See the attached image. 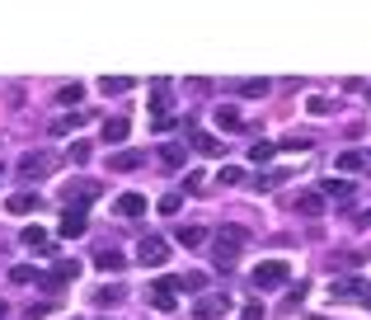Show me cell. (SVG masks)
Here are the masks:
<instances>
[{
  "mask_svg": "<svg viewBox=\"0 0 371 320\" xmlns=\"http://www.w3.org/2000/svg\"><path fill=\"white\" fill-rule=\"evenodd\" d=\"M212 118H216V128H221V132H244V118H240L235 104H221Z\"/></svg>",
  "mask_w": 371,
  "mask_h": 320,
  "instance_id": "e0dca14e",
  "label": "cell"
},
{
  "mask_svg": "<svg viewBox=\"0 0 371 320\" xmlns=\"http://www.w3.org/2000/svg\"><path fill=\"white\" fill-rule=\"evenodd\" d=\"M10 278H14V283L24 288V283H38L43 273H38V268H28V264H14V268H10Z\"/></svg>",
  "mask_w": 371,
  "mask_h": 320,
  "instance_id": "d590c367",
  "label": "cell"
},
{
  "mask_svg": "<svg viewBox=\"0 0 371 320\" xmlns=\"http://www.w3.org/2000/svg\"><path fill=\"white\" fill-rule=\"evenodd\" d=\"M94 264L104 268V273H118V268H123V254H118V250H113V245H104V250H99V254H94Z\"/></svg>",
  "mask_w": 371,
  "mask_h": 320,
  "instance_id": "f1b7e54d",
  "label": "cell"
},
{
  "mask_svg": "<svg viewBox=\"0 0 371 320\" xmlns=\"http://www.w3.org/2000/svg\"><path fill=\"white\" fill-rule=\"evenodd\" d=\"M56 99H61L66 108H76L80 99H85V90H80V85H61V90H56Z\"/></svg>",
  "mask_w": 371,
  "mask_h": 320,
  "instance_id": "e575fe53",
  "label": "cell"
},
{
  "mask_svg": "<svg viewBox=\"0 0 371 320\" xmlns=\"http://www.w3.org/2000/svg\"><path fill=\"white\" fill-rule=\"evenodd\" d=\"M169 104H174V85H169V80H156V85H151V123L174 118V113H169Z\"/></svg>",
  "mask_w": 371,
  "mask_h": 320,
  "instance_id": "ba28073f",
  "label": "cell"
},
{
  "mask_svg": "<svg viewBox=\"0 0 371 320\" xmlns=\"http://www.w3.org/2000/svg\"><path fill=\"white\" fill-rule=\"evenodd\" d=\"M319 193H324V203H329V198H339V203H348V198H352V184H348V179H334V174H329V179L319 184Z\"/></svg>",
  "mask_w": 371,
  "mask_h": 320,
  "instance_id": "7402d4cb",
  "label": "cell"
},
{
  "mask_svg": "<svg viewBox=\"0 0 371 320\" xmlns=\"http://www.w3.org/2000/svg\"><path fill=\"white\" fill-rule=\"evenodd\" d=\"M198 188H202V170H193V174H184V188H179V193H198Z\"/></svg>",
  "mask_w": 371,
  "mask_h": 320,
  "instance_id": "f35d334b",
  "label": "cell"
},
{
  "mask_svg": "<svg viewBox=\"0 0 371 320\" xmlns=\"http://www.w3.org/2000/svg\"><path fill=\"white\" fill-rule=\"evenodd\" d=\"M240 179H244V170H240V165H221V170H216V184H226V188H235Z\"/></svg>",
  "mask_w": 371,
  "mask_h": 320,
  "instance_id": "836d02e7",
  "label": "cell"
},
{
  "mask_svg": "<svg viewBox=\"0 0 371 320\" xmlns=\"http://www.w3.org/2000/svg\"><path fill=\"white\" fill-rule=\"evenodd\" d=\"M113 212L118 217H146V193H123Z\"/></svg>",
  "mask_w": 371,
  "mask_h": 320,
  "instance_id": "ac0fdd59",
  "label": "cell"
},
{
  "mask_svg": "<svg viewBox=\"0 0 371 320\" xmlns=\"http://www.w3.org/2000/svg\"><path fill=\"white\" fill-rule=\"evenodd\" d=\"M52 165H56V156H47V151H28V156L19 160V179H24V184H38L43 174H52Z\"/></svg>",
  "mask_w": 371,
  "mask_h": 320,
  "instance_id": "5b68a950",
  "label": "cell"
},
{
  "mask_svg": "<svg viewBox=\"0 0 371 320\" xmlns=\"http://www.w3.org/2000/svg\"><path fill=\"white\" fill-rule=\"evenodd\" d=\"M306 108H310V113H315V118H319V113H329V108H334V104H329L324 94H310V99H306Z\"/></svg>",
  "mask_w": 371,
  "mask_h": 320,
  "instance_id": "ab89813d",
  "label": "cell"
},
{
  "mask_svg": "<svg viewBox=\"0 0 371 320\" xmlns=\"http://www.w3.org/2000/svg\"><path fill=\"white\" fill-rule=\"evenodd\" d=\"M85 118H89V113H66V118H52V128H47V132H52V137H71Z\"/></svg>",
  "mask_w": 371,
  "mask_h": 320,
  "instance_id": "cb8c5ba5",
  "label": "cell"
},
{
  "mask_svg": "<svg viewBox=\"0 0 371 320\" xmlns=\"http://www.w3.org/2000/svg\"><path fill=\"white\" fill-rule=\"evenodd\" d=\"M179 208H184V193H165V198H160V212L165 217H174Z\"/></svg>",
  "mask_w": 371,
  "mask_h": 320,
  "instance_id": "8d00e7d4",
  "label": "cell"
},
{
  "mask_svg": "<svg viewBox=\"0 0 371 320\" xmlns=\"http://www.w3.org/2000/svg\"><path fill=\"white\" fill-rule=\"evenodd\" d=\"M146 160L136 156V151H118V156H108V170H123V174H132V170H141Z\"/></svg>",
  "mask_w": 371,
  "mask_h": 320,
  "instance_id": "d4e9b609",
  "label": "cell"
},
{
  "mask_svg": "<svg viewBox=\"0 0 371 320\" xmlns=\"http://www.w3.org/2000/svg\"><path fill=\"white\" fill-rule=\"evenodd\" d=\"M357 221H362V226H371V208H367V212H362V217H357Z\"/></svg>",
  "mask_w": 371,
  "mask_h": 320,
  "instance_id": "7bdbcfd3",
  "label": "cell"
},
{
  "mask_svg": "<svg viewBox=\"0 0 371 320\" xmlns=\"http://www.w3.org/2000/svg\"><path fill=\"white\" fill-rule=\"evenodd\" d=\"M0 320H5V301H0Z\"/></svg>",
  "mask_w": 371,
  "mask_h": 320,
  "instance_id": "ee69618b",
  "label": "cell"
},
{
  "mask_svg": "<svg viewBox=\"0 0 371 320\" xmlns=\"http://www.w3.org/2000/svg\"><path fill=\"white\" fill-rule=\"evenodd\" d=\"M329 297L334 301H367L371 283H362V278H339V283H329Z\"/></svg>",
  "mask_w": 371,
  "mask_h": 320,
  "instance_id": "9c48e42d",
  "label": "cell"
},
{
  "mask_svg": "<svg viewBox=\"0 0 371 320\" xmlns=\"http://www.w3.org/2000/svg\"><path fill=\"white\" fill-rule=\"evenodd\" d=\"M268 90H273L268 80H240V85H235V94H240V99H264Z\"/></svg>",
  "mask_w": 371,
  "mask_h": 320,
  "instance_id": "4316f807",
  "label": "cell"
},
{
  "mask_svg": "<svg viewBox=\"0 0 371 320\" xmlns=\"http://www.w3.org/2000/svg\"><path fill=\"white\" fill-rule=\"evenodd\" d=\"M169 288H174V292H179V288H184V292H202V288H207V273H174Z\"/></svg>",
  "mask_w": 371,
  "mask_h": 320,
  "instance_id": "ffe728a7",
  "label": "cell"
},
{
  "mask_svg": "<svg viewBox=\"0 0 371 320\" xmlns=\"http://www.w3.org/2000/svg\"><path fill=\"white\" fill-rule=\"evenodd\" d=\"M61 198H66L71 212H85V208L99 198V184H94V179H71V184L61 188Z\"/></svg>",
  "mask_w": 371,
  "mask_h": 320,
  "instance_id": "277c9868",
  "label": "cell"
},
{
  "mask_svg": "<svg viewBox=\"0 0 371 320\" xmlns=\"http://www.w3.org/2000/svg\"><path fill=\"white\" fill-rule=\"evenodd\" d=\"M99 90H104V94H127L132 80H127V76H104V80H99Z\"/></svg>",
  "mask_w": 371,
  "mask_h": 320,
  "instance_id": "1f68e13d",
  "label": "cell"
},
{
  "mask_svg": "<svg viewBox=\"0 0 371 320\" xmlns=\"http://www.w3.org/2000/svg\"><path fill=\"white\" fill-rule=\"evenodd\" d=\"M231 311V297L226 292H202L198 297V306H193V316L198 320H216V316H226Z\"/></svg>",
  "mask_w": 371,
  "mask_h": 320,
  "instance_id": "30bf717a",
  "label": "cell"
},
{
  "mask_svg": "<svg viewBox=\"0 0 371 320\" xmlns=\"http://www.w3.org/2000/svg\"><path fill=\"white\" fill-rule=\"evenodd\" d=\"M184 132H188V146H193L198 156H226V141L212 137V132H202L198 118H184Z\"/></svg>",
  "mask_w": 371,
  "mask_h": 320,
  "instance_id": "3957f363",
  "label": "cell"
},
{
  "mask_svg": "<svg viewBox=\"0 0 371 320\" xmlns=\"http://www.w3.org/2000/svg\"><path fill=\"white\" fill-rule=\"evenodd\" d=\"M89 156H94V146H89L85 137H76V141L66 146V160H71V165H85V160H89Z\"/></svg>",
  "mask_w": 371,
  "mask_h": 320,
  "instance_id": "83f0119b",
  "label": "cell"
},
{
  "mask_svg": "<svg viewBox=\"0 0 371 320\" xmlns=\"http://www.w3.org/2000/svg\"><path fill=\"white\" fill-rule=\"evenodd\" d=\"M334 165H339L343 174H362V170H367L371 160H367V151H343V156L334 160Z\"/></svg>",
  "mask_w": 371,
  "mask_h": 320,
  "instance_id": "44dd1931",
  "label": "cell"
},
{
  "mask_svg": "<svg viewBox=\"0 0 371 320\" xmlns=\"http://www.w3.org/2000/svg\"><path fill=\"white\" fill-rule=\"evenodd\" d=\"M174 240H179L184 250H202V245H207V226H179Z\"/></svg>",
  "mask_w": 371,
  "mask_h": 320,
  "instance_id": "d6986e66",
  "label": "cell"
},
{
  "mask_svg": "<svg viewBox=\"0 0 371 320\" xmlns=\"http://www.w3.org/2000/svg\"><path fill=\"white\" fill-rule=\"evenodd\" d=\"M56 236H61V240H76V236H85V212H71V208H61Z\"/></svg>",
  "mask_w": 371,
  "mask_h": 320,
  "instance_id": "9a60e30c",
  "label": "cell"
},
{
  "mask_svg": "<svg viewBox=\"0 0 371 320\" xmlns=\"http://www.w3.org/2000/svg\"><path fill=\"white\" fill-rule=\"evenodd\" d=\"M123 297H127V288H123V283H104V288L94 292V306H118Z\"/></svg>",
  "mask_w": 371,
  "mask_h": 320,
  "instance_id": "484cf974",
  "label": "cell"
},
{
  "mask_svg": "<svg viewBox=\"0 0 371 320\" xmlns=\"http://www.w3.org/2000/svg\"><path fill=\"white\" fill-rule=\"evenodd\" d=\"M367 104H371V90H367Z\"/></svg>",
  "mask_w": 371,
  "mask_h": 320,
  "instance_id": "f6af8a7d",
  "label": "cell"
},
{
  "mask_svg": "<svg viewBox=\"0 0 371 320\" xmlns=\"http://www.w3.org/2000/svg\"><path fill=\"white\" fill-rule=\"evenodd\" d=\"M301 301H306V283H296L292 292H287V311H296V306H301Z\"/></svg>",
  "mask_w": 371,
  "mask_h": 320,
  "instance_id": "60d3db41",
  "label": "cell"
},
{
  "mask_svg": "<svg viewBox=\"0 0 371 320\" xmlns=\"http://www.w3.org/2000/svg\"><path fill=\"white\" fill-rule=\"evenodd\" d=\"M184 156H188V146H179V141H165V146H160V165H165V170H179Z\"/></svg>",
  "mask_w": 371,
  "mask_h": 320,
  "instance_id": "603a6c76",
  "label": "cell"
},
{
  "mask_svg": "<svg viewBox=\"0 0 371 320\" xmlns=\"http://www.w3.org/2000/svg\"><path fill=\"white\" fill-rule=\"evenodd\" d=\"M132 137V118H104V141L108 146H123Z\"/></svg>",
  "mask_w": 371,
  "mask_h": 320,
  "instance_id": "2e32d148",
  "label": "cell"
},
{
  "mask_svg": "<svg viewBox=\"0 0 371 320\" xmlns=\"http://www.w3.org/2000/svg\"><path fill=\"white\" fill-rule=\"evenodd\" d=\"M19 240H24L28 254H52V250H56V240L47 236V226H24V236H19Z\"/></svg>",
  "mask_w": 371,
  "mask_h": 320,
  "instance_id": "8fae6325",
  "label": "cell"
},
{
  "mask_svg": "<svg viewBox=\"0 0 371 320\" xmlns=\"http://www.w3.org/2000/svg\"><path fill=\"white\" fill-rule=\"evenodd\" d=\"M47 311H52V306H28L24 320H47Z\"/></svg>",
  "mask_w": 371,
  "mask_h": 320,
  "instance_id": "b9f144b4",
  "label": "cell"
},
{
  "mask_svg": "<svg viewBox=\"0 0 371 320\" xmlns=\"http://www.w3.org/2000/svg\"><path fill=\"white\" fill-rule=\"evenodd\" d=\"M292 208H296V217H310V221H315V217L324 212L329 203H324V193H319V188H310V193H296Z\"/></svg>",
  "mask_w": 371,
  "mask_h": 320,
  "instance_id": "7c38bea8",
  "label": "cell"
},
{
  "mask_svg": "<svg viewBox=\"0 0 371 320\" xmlns=\"http://www.w3.org/2000/svg\"><path fill=\"white\" fill-rule=\"evenodd\" d=\"M151 306H156L160 316H169V311H179V301H174V288H169V278H160L156 288H151Z\"/></svg>",
  "mask_w": 371,
  "mask_h": 320,
  "instance_id": "5bb4252c",
  "label": "cell"
},
{
  "mask_svg": "<svg viewBox=\"0 0 371 320\" xmlns=\"http://www.w3.org/2000/svg\"><path fill=\"white\" fill-rule=\"evenodd\" d=\"M38 208H43V193H10L5 198V212H14V217H28Z\"/></svg>",
  "mask_w": 371,
  "mask_h": 320,
  "instance_id": "4fadbf2b",
  "label": "cell"
},
{
  "mask_svg": "<svg viewBox=\"0 0 371 320\" xmlns=\"http://www.w3.org/2000/svg\"><path fill=\"white\" fill-rule=\"evenodd\" d=\"M244 245H249V231H244V226H221V236L212 240V259H216V268H221V273H231Z\"/></svg>",
  "mask_w": 371,
  "mask_h": 320,
  "instance_id": "6da1fadb",
  "label": "cell"
},
{
  "mask_svg": "<svg viewBox=\"0 0 371 320\" xmlns=\"http://www.w3.org/2000/svg\"><path fill=\"white\" fill-rule=\"evenodd\" d=\"M310 146H315V141H310L306 132H287L282 141H277V151H310Z\"/></svg>",
  "mask_w": 371,
  "mask_h": 320,
  "instance_id": "f546056e",
  "label": "cell"
},
{
  "mask_svg": "<svg viewBox=\"0 0 371 320\" xmlns=\"http://www.w3.org/2000/svg\"><path fill=\"white\" fill-rule=\"evenodd\" d=\"M287 179H292V170H268V174H259V179H254V188L264 193V188H273V184H287Z\"/></svg>",
  "mask_w": 371,
  "mask_h": 320,
  "instance_id": "4dcf8cb0",
  "label": "cell"
},
{
  "mask_svg": "<svg viewBox=\"0 0 371 320\" xmlns=\"http://www.w3.org/2000/svg\"><path fill=\"white\" fill-rule=\"evenodd\" d=\"M76 278H80V264L76 259H61V264H52V273H43L38 283H43L47 292H61V288H71Z\"/></svg>",
  "mask_w": 371,
  "mask_h": 320,
  "instance_id": "52a82bcc",
  "label": "cell"
},
{
  "mask_svg": "<svg viewBox=\"0 0 371 320\" xmlns=\"http://www.w3.org/2000/svg\"><path fill=\"white\" fill-rule=\"evenodd\" d=\"M240 316H244V320H264V316H268V306L259 301V297H254V301H244V311H240Z\"/></svg>",
  "mask_w": 371,
  "mask_h": 320,
  "instance_id": "74e56055",
  "label": "cell"
},
{
  "mask_svg": "<svg viewBox=\"0 0 371 320\" xmlns=\"http://www.w3.org/2000/svg\"><path fill=\"white\" fill-rule=\"evenodd\" d=\"M273 156H277V146H273V141H254V146H249V160H254V165H268Z\"/></svg>",
  "mask_w": 371,
  "mask_h": 320,
  "instance_id": "d6a6232c",
  "label": "cell"
},
{
  "mask_svg": "<svg viewBox=\"0 0 371 320\" xmlns=\"http://www.w3.org/2000/svg\"><path fill=\"white\" fill-rule=\"evenodd\" d=\"M249 283H254V292H273V288H287V283H292V264H287V259H264V264L249 273Z\"/></svg>",
  "mask_w": 371,
  "mask_h": 320,
  "instance_id": "7a4b0ae2",
  "label": "cell"
},
{
  "mask_svg": "<svg viewBox=\"0 0 371 320\" xmlns=\"http://www.w3.org/2000/svg\"><path fill=\"white\" fill-rule=\"evenodd\" d=\"M136 259H141L146 268H165V259H169V240H165V236H141Z\"/></svg>",
  "mask_w": 371,
  "mask_h": 320,
  "instance_id": "8992f818",
  "label": "cell"
}]
</instances>
